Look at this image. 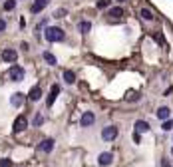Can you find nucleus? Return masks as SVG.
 Segmentation results:
<instances>
[{
    "label": "nucleus",
    "mask_w": 173,
    "mask_h": 167,
    "mask_svg": "<svg viewBox=\"0 0 173 167\" xmlns=\"http://www.w3.org/2000/svg\"><path fill=\"white\" fill-rule=\"evenodd\" d=\"M44 38L48 42H62L64 38H66V32H64L62 28H56V26H48V28L44 30Z\"/></svg>",
    "instance_id": "f257e3e1"
},
{
    "label": "nucleus",
    "mask_w": 173,
    "mask_h": 167,
    "mask_svg": "<svg viewBox=\"0 0 173 167\" xmlns=\"http://www.w3.org/2000/svg\"><path fill=\"white\" fill-rule=\"evenodd\" d=\"M24 68L22 66H18V64H12L10 66V70H8V80L10 82H22L24 80Z\"/></svg>",
    "instance_id": "f03ea898"
},
{
    "label": "nucleus",
    "mask_w": 173,
    "mask_h": 167,
    "mask_svg": "<svg viewBox=\"0 0 173 167\" xmlns=\"http://www.w3.org/2000/svg\"><path fill=\"white\" fill-rule=\"evenodd\" d=\"M26 127H28V120H26L24 114H20V115L14 120V123H12V131H14V133H20V131H24Z\"/></svg>",
    "instance_id": "7ed1b4c3"
},
{
    "label": "nucleus",
    "mask_w": 173,
    "mask_h": 167,
    "mask_svg": "<svg viewBox=\"0 0 173 167\" xmlns=\"http://www.w3.org/2000/svg\"><path fill=\"white\" fill-rule=\"evenodd\" d=\"M117 137V127L116 125H107L101 129V139L104 141H113V139Z\"/></svg>",
    "instance_id": "20e7f679"
},
{
    "label": "nucleus",
    "mask_w": 173,
    "mask_h": 167,
    "mask_svg": "<svg viewBox=\"0 0 173 167\" xmlns=\"http://www.w3.org/2000/svg\"><path fill=\"white\" fill-rule=\"evenodd\" d=\"M94 121H96L94 111H84V115L80 117V125H82V127H90V125H94Z\"/></svg>",
    "instance_id": "39448f33"
},
{
    "label": "nucleus",
    "mask_w": 173,
    "mask_h": 167,
    "mask_svg": "<svg viewBox=\"0 0 173 167\" xmlns=\"http://www.w3.org/2000/svg\"><path fill=\"white\" fill-rule=\"evenodd\" d=\"M58 94H60V86H58V84H54L52 88H50V94H48V100H46V106H48V107H52V106H54V101H56Z\"/></svg>",
    "instance_id": "423d86ee"
},
{
    "label": "nucleus",
    "mask_w": 173,
    "mask_h": 167,
    "mask_svg": "<svg viewBox=\"0 0 173 167\" xmlns=\"http://www.w3.org/2000/svg\"><path fill=\"white\" fill-rule=\"evenodd\" d=\"M16 58H18V54H16V50H12V48H6V50L2 52V60H4V62L14 64V62H16Z\"/></svg>",
    "instance_id": "0eeeda50"
},
{
    "label": "nucleus",
    "mask_w": 173,
    "mask_h": 167,
    "mask_svg": "<svg viewBox=\"0 0 173 167\" xmlns=\"http://www.w3.org/2000/svg\"><path fill=\"white\" fill-rule=\"evenodd\" d=\"M111 161H113V155L110 151H106V153H100V157H98V163L101 167H107V165H111Z\"/></svg>",
    "instance_id": "6e6552de"
},
{
    "label": "nucleus",
    "mask_w": 173,
    "mask_h": 167,
    "mask_svg": "<svg viewBox=\"0 0 173 167\" xmlns=\"http://www.w3.org/2000/svg\"><path fill=\"white\" fill-rule=\"evenodd\" d=\"M48 2H50V0H36V2L32 4L30 12H32V14H38V12H42V10H44V8L48 6Z\"/></svg>",
    "instance_id": "1a4fd4ad"
},
{
    "label": "nucleus",
    "mask_w": 173,
    "mask_h": 167,
    "mask_svg": "<svg viewBox=\"0 0 173 167\" xmlns=\"http://www.w3.org/2000/svg\"><path fill=\"white\" fill-rule=\"evenodd\" d=\"M38 147H40V151H44V153H50L52 149H54V139H50V137H48V139H42Z\"/></svg>",
    "instance_id": "9d476101"
},
{
    "label": "nucleus",
    "mask_w": 173,
    "mask_h": 167,
    "mask_svg": "<svg viewBox=\"0 0 173 167\" xmlns=\"http://www.w3.org/2000/svg\"><path fill=\"white\" fill-rule=\"evenodd\" d=\"M28 98H30L32 101H38V100L42 98V88H40V86H34V88L28 91Z\"/></svg>",
    "instance_id": "9b49d317"
},
{
    "label": "nucleus",
    "mask_w": 173,
    "mask_h": 167,
    "mask_svg": "<svg viewBox=\"0 0 173 167\" xmlns=\"http://www.w3.org/2000/svg\"><path fill=\"white\" fill-rule=\"evenodd\" d=\"M10 104H12L14 107H20L24 104V94H20V91H16V94L10 98Z\"/></svg>",
    "instance_id": "f8f14e48"
},
{
    "label": "nucleus",
    "mask_w": 173,
    "mask_h": 167,
    "mask_svg": "<svg viewBox=\"0 0 173 167\" xmlns=\"http://www.w3.org/2000/svg\"><path fill=\"white\" fill-rule=\"evenodd\" d=\"M169 115H171V110L167 106H163V107H159V110H157V120L165 121V120H169Z\"/></svg>",
    "instance_id": "ddd939ff"
},
{
    "label": "nucleus",
    "mask_w": 173,
    "mask_h": 167,
    "mask_svg": "<svg viewBox=\"0 0 173 167\" xmlns=\"http://www.w3.org/2000/svg\"><path fill=\"white\" fill-rule=\"evenodd\" d=\"M136 131H137V133H147V131H149V123L143 121V120H137V121H136Z\"/></svg>",
    "instance_id": "4468645a"
},
{
    "label": "nucleus",
    "mask_w": 173,
    "mask_h": 167,
    "mask_svg": "<svg viewBox=\"0 0 173 167\" xmlns=\"http://www.w3.org/2000/svg\"><path fill=\"white\" fill-rule=\"evenodd\" d=\"M62 76H64V82H66V84H74L76 82V74L72 72V70H64Z\"/></svg>",
    "instance_id": "2eb2a0df"
},
{
    "label": "nucleus",
    "mask_w": 173,
    "mask_h": 167,
    "mask_svg": "<svg viewBox=\"0 0 173 167\" xmlns=\"http://www.w3.org/2000/svg\"><path fill=\"white\" fill-rule=\"evenodd\" d=\"M139 16H141L143 20H147V22H151V20L155 18V16H153V12H151L149 8H141V10H139Z\"/></svg>",
    "instance_id": "dca6fc26"
},
{
    "label": "nucleus",
    "mask_w": 173,
    "mask_h": 167,
    "mask_svg": "<svg viewBox=\"0 0 173 167\" xmlns=\"http://www.w3.org/2000/svg\"><path fill=\"white\" fill-rule=\"evenodd\" d=\"M111 16V18H121L123 16V8L121 6H113V8H110V12H107Z\"/></svg>",
    "instance_id": "f3484780"
},
{
    "label": "nucleus",
    "mask_w": 173,
    "mask_h": 167,
    "mask_svg": "<svg viewBox=\"0 0 173 167\" xmlns=\"http://www.w3.org/2000/svg\"><path fill=\"white\" fill-rule=\"evenodd\" d=\"M42 58H44V60H46L48 64H50V66H56V64H58V60H56V56H54L52 52H44V54H42Z\"/></svg>",
    "instance_id": "a211bd4d"
},
{
    "label": "nucleus",
    "mask_w": 173,
    "mask_h": 167,
    "mask_svg": "<svg viewBox=\"0 0 173 167\" xmlns=\"http://www.w3.org/2000/svg\"><path fill=\"white\" fill-rule=\"evenodd\" d=\"M78 28H80V32H82V34H88V32L91 30V22H88V20H82V22L78 24Z\"/></svg>",
    "instance_id": "6ab92c4d"
},
{
    "label": "nucleus",
    "mask_w": 173,
    "mask_h": 167,
    "mask_svg": "<svg viewBox=\"0 0 173 167\" xmlns=\"http://www.w3.org/2000/svg\"><path fill=\"white\" fill-rule=\"evenodd\" d=\"M14 6H16V0H6V2H4V10H6V12L14 10Z\"/></svg>",
    "instance_id": "aec40b11"
},
{
    "label": "nucleus",
    "mask_w": 173,
    "mask_h": 167,
    "mask_svg": "<svg viewBox=\"0 0 173 167\" xmlns=\"http://www.w3.org/2000/svg\"><path fill=\"white\" fill-rule=\"evenodd\" d=\"M111 4V0H98V4H96V6H98L100 10H104V8H107Z\"/></svg>",
    "instance_id": "412c9836"
},
{
    "label": "nucleus",
    "mask_w": 173,
    "mask_h": 167,
    "mask_svg": "<svg viewBox=\"0 0 173 167\" xmlns=\"http://www.w3.org/2000/svg\"><path fill=\"white\" fill-rule=\"evenodd\" d=\"M171 127H173L171 120H165V121H163V125H161V129H163V131H171Z\"/></svg>",
    "instance_id": "4be33fe9"
},
{
    "label": "nucleus",
    "mask_w": 173,
    "mask_h": 167,
    "mask_svg": "<svg viewBox=\"0 0 173 167\" xmlns=\"http://www.w3.org/2000/svg\"><path fill=\"white\" fill-rule=\"evenodd\" d=\"M44 123V115L42 114H36V117H34V125H42Z\"/></svg>",
    "instance_id": "5701e85b"
},
{
    "label": "nucleus",
    "mask_w": 173,
    "mask_h": 167,
    "mask_svg": "<svg viewBox=\"0 0 173 167\" xmlns=\"http://www.w3.org/2000/svg\"><path fill=\"white\" fill-rule=\"evenodd\" d=\"M54 16H56V18H64V16H66V8H58L56 12H54Z\"/></svg>",
    "instance_id": "b1692460"
},
{
    "label": "nucleus",
    "mask_w": 173,
    "mask_h": 167,
    "mask_svg": "<svg viewBox=\"0 0 173 167\" xmlns=\"http://www.w3.org/2000/svg\"><path fill=\"white\" fill-rule=\"evenodd\" d=\"M0 167H12V161L10 159H0Z\"/></svg>",
    "instance_id": "393cba45"
},
{
    "label": "nucleus",
    "mask_w": 173,
    "mask_h": 167,
    "mask_svg": "<svg viewBox=\"0 0 173 167\" xmlns=\"http://www.w3.org/2000/svg\"><path fill=\"white\" fill-rule=\"evenodd\" d=\"M4 30H6V20L0 18V32H4Z\"/></svg>",
    "instance_id": "a878e982"
},
{
    "label": "nucleus",
    "mask_w": 173,
    "mask_h": 167,
    "mask_svg": "<svg viewBox=\"0 0 173 167\" xmlns=\"http://www.w3.org/2000/svg\"><path fill=\"white\" fill-rule=\"evenodd\" d=\"M127 100H129V101H137V100H139V94H131Z\"/></svg>",
    "instance_id": "bb28decb"
},
{
    "label": "nucleus",
    "mask_w": 173,
    "mask_h": 167,
    "mask_svg": "<svg viewBox=\"0 0 173 167\" xmlns=\"http://www.w3.org/2000/svg\"><path fill=\"white\" fill-rule=\"evenodd\" d=\"M133 141H136V143H139V141H141V135H139V133L136 131V133H133Z\"/></svg>",
    "instance_id": "cd10ccee"
},
{
    "label": "nucleus",
    "mask_w": 173,
    "mask_h": 167,
    "mask_svg": "<svg viewBox=\"0 0 173 167\" xmlns=\"http://www.w3.org/2000/svg\"><path fill=\"white\" fill-rule=\"evenodd\" d=\"M20 48H22L24 52H28L30 50V46H28V42H22V44H20Z\"/></svg>",
    "instance_id": "c85d7f7f"
},
{
    "label": "nucleus",
    "mask_w": 173,
    "mask_h": 167,
    "mask_svg": "<svg viewBox=\"0 0 173 167\" xmlns=\"http://www.w3.org/2000/svg\"><path fill=\"white\" fill-rule=\"evenodd\" d=\"M161 165H163V167H171V163H169L167 159H163V161H161Z\"/></svg>",
    "instance_id": "c756f323"
},
{
    "label": "nucleus",
    "mask_w": 173,
    "mask_h": 167,
    "mask_svg": "<svg viewBox=\"0 0 173 167\" xmlns=\"http://www.w3.org/2000/svg\"><path fill=\"white\" fill-rule=\"evenodd\" d=\"M117 2H123V0H117Z\"/></svg>",
    "instance_id": "7c9ffc66"
},
{
    "label": "nucleus",
    "mask_w": 173,
    "mask_h": 167,
    "mask_svg": "<svg viewBox=\"0 0 173 167\" xmlns=\"http://www.w3.org/2000/svg\"><path fill=\"white\" fill-rule=\"evenodd\" d=\"M171 153H173V147H171Z\"/></svg>",
    "instance_id": "2f4dec72"
}]
</instances>
